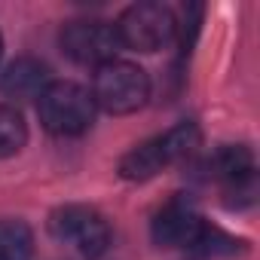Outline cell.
Masks as SVG:
<instances>
[{"label":"cell","mask_w":260,"mask_h":260,"mask_svg":"<svg viewBox=\"0 0 260 260\" xmlns=\"http://www.w3.org/2000/svg\"><path fill=\"white\" fill-rule=\"evenodd\" d=\"M199 147V128L196 122H181L169 132L138 144L135 150H128L119 159V175L125 181H147L153 175H159L162 169L187 159L193 150Z\"/></svg>","instance_id":"1"},{"label":"cell","mask_w":260,"mask_h":260,"mask_svg":"<svg viewBox=\"0 0 260 260\" xmlns=\"http://www.w3.org/2000/svg\"><path fill=\"white\" fill-rule=\"evenodd\" d=\"M37 113L43 128L52 135H61V138L83 135L95 119V98L80 83L52 80L37 98Z\"/></svg>","instance_id":"2"},{"label":"cell","mask_w":260,"mask_h":260,"mask_svg":"<svg viewBox=\"0 0 260 260\" xmlns=\"http://www.w3.org/2000/svg\"><path fill=\"white\" fill-rule=\"evenodd\" d=\"M92 98H95V107H104L107 113H116V116L135 113L150 98V77L132 61L113 58L95 68Z\"/></svg>","instance_id":"3"},{"label":"cell","mask_w":260,"mask_h":260,"mask_svg":"<svg viewBox=\"0 0 260 260\" xmlns=\"http://www.w3.org/2000/svg\"><path fill=\"white\" fill-rule=\"evenodd\" d=\"M49 233L58 245H68L74 254L95 260L110 245L107 220L89 205H61L49 214Z\"/></svg>","instance_id":"4"},{"label":"cell","mask_w":260,"mask_h":260,"mask_svg":"<svg viewBox=\"0 0 260 260\" xmlns=\"http://www.w3.org/2000/svg\"><path fill=\"white\" fill-rule=\"evenodd\" d=\"M178 28V16L166 4H132L116 22L119 43L138 52H156L162 49Z\"/></svg>","instance_id":"5"},{"label":"cell","mask_w":260,"mask_h":260,"mask_svg":"<svg viewBox=\"0 0 260 260\" xmlns=\"http://www.w3.org/2000/svg\"><path fill=\"white\" fill-rule=\"evenodd\" d=\"M64 55L77 64L86 68H101L107 61L116 58V52L122 49L116 25L113 22H98V19H80V22H68L61 28L58 37Z\"/></svg>","instance_id":"6"},{"label":"cell","mask_w":260,"mask_h":260,"mask_svg":"<svg viewBox=\"0 0 260 260\" xmlns=\"http://www.w3.org/2000/svg\"><path fill=\"white\" fill-rule=\"evenodd\" d=\"M202 226H205L202 214L190 202L175 199L153 217V242L162 245V248H184V251H190L193 242L199 239Z\"/></svg>","instance_id":"7"},{"label":"cell","mask_w":260,"mask_h":260,"mask_svg":"<svg viewBox=\"0 0 260 260\" xmlns=\"http://www.w3.org/2000/svg\"><path fill=\"white\" fill-rule=\"evenodd\" d=\"M52 83V77H49V68L43 64V61H37V58H16V61H10L7 68H4V74H0V92H4L7 98H40V92L46 89Z\"/></svg>","instance_id":"8"},{"label":"cell","mask_w":260,"mask_h":260,"mask_svg":"<svg viewBox=\"0 0 260 260\" xmlns=\"http://www.w3.org/2000/svg\"><path fill=\"white\" fill-rule=\"evenodd\" d=\"M34 233L25 220H0V260H31Z\"/></svg>","instance_id":"9"},{"label":"cell","mask_w":260,"mask_h":260,"mask_svg":"<svg viewBox=\"0 0 260 260\" xmlns=\"http://www.w3.org/2000/svg\"><path fill=\"white\" fill-rule=\"evenodd\" d=\"M28 141L25 116L13 104H0V159L16 156Z\"/></svg>","instance_id":"10"},{"label":"cell","mask_w":260,"mask_h":260,"mask_svg":"<svg viewBox=\"0 0 260 260\" xmlns=\"http://www.w3.org/2000/svg\"><path fill=\"white\" fill-rule=\"evenodd\" d=\"M239 239H233L230 233H223V230H217V226H211V223H205L202 226V233H199V239L193 242V248H190V254L193 257H233L236 251H239Z\"/></svg>","instance_id":"11"},{"label":"cell","mask_w":260,"mask_h":260,"mask_svg":"<svg viewBox=\"0 0 260 260\" xmlns=\"http://www.w3.org/2000/svg\"><path fill=\"white\" fill-rule=\"evenodd\" d=\"M0 52H4V43H0Z\"/></svg>","instance_id":"12"}]
</instances>
